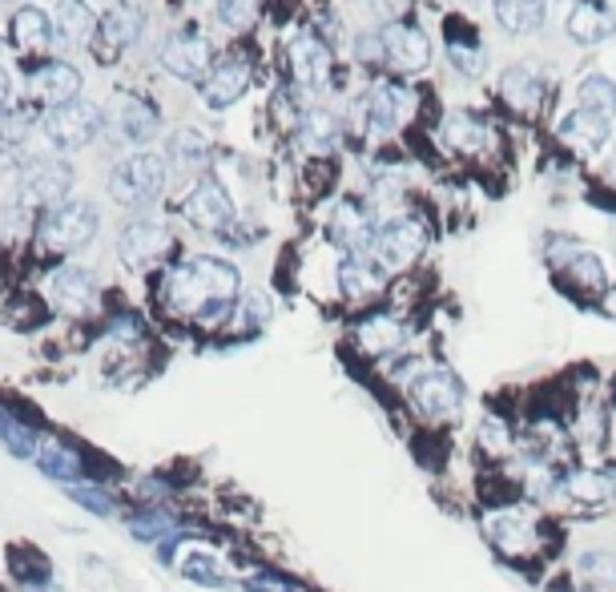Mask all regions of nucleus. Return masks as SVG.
Masks as SVG:
<instances>
[{
	"label": "nucleus",
	"mask_w": 616,
	"mask_h": 592,
	"mask_svg": "<svg viewBox=\"0 0 616 592\" xmlns=\"http://www.w3.org/2000/svg\"><path fill=\"white\" fill-rule=\"evenodd\" d=\"M182 210L197 230H222V226H230V218H234V206H230L226 190L222 185H214V182L194 185V190L185 194Z\"/></svg>",
	"instance_id": "11"
},
{
	"label": "nucleus",
	"mask_w": 616,
	"mask_h": 592,
	"mask_svg": "<svg viewBox=\"0 0 616 592\" xmlns=\"http://www.w3.org/2000/svg\"><path fill=\"white\" fill-rule=\"evenodd\" d=\"M504 97H508V106H516L520 113H532V109L544 101V89H540V77L532 69L516 65L504 73Z\"/></svg>",
	"instance_id": "22"
},
{
	"label": "nucleus",
	"mask_w": 616,
	"mask_h": 592,
	"mask_svg": "<svg viewBox=\"0 0 616 592\" xmlns=\"http://www.w3.org/2000/svg\"><path fill=\"white\" fill-rule=\"evenodd\" d=\"M13 37H16V49H21V53L45 57V53H53L57 28H53V21H49V13H45V9L28 4V9H21V13H16Z\"/></svg>",
	"instance_id": "16"
},
{
	"label": "nucleus",
	"mask_w": 616,
	"mask_h": 592,
	"mask_svg": "<svg viewBox=\"0 0 616 592\" xmlns=\"http://www.w3.org/2000/svg\"><path fill=\"white\" fill-rule=\"evenodd\" d=\"M106 130V113L97 106H85V101H73V106L49 109L45 121H40V137L49 149L57 154H73V149H85V145Z\"/></svg>",
	"instance_id": "3"
},
{
	"label": "nucleus",
	"mask_w": 616,
	"mask_h": 592,
	"mask_svg": "<svg viewBox=\"0 0 616 592\" xmlns=\"http://www.w3.org/2000/svg\"><path fill=\"white\" fill-rule=\"evenodd\" d=\"M427 246V234H423V226L415 218H395L387 222L383 230H375V258H379L387 270H403L420 258V251Z\"/></svg>",
	"instance_id": "5"
},
{
	"label": "nucleus",
	"mask_w": 616,
	"mask_h": 592,
	"mask_svg": "<svg viewBox=\"0 0 616 592\" xmlns=\"http://www.w3.org/2000/svg\"><path fill=\"white\" fill-rule=\"evenodd\" d=\"M572 278L580 287H604V266L596 254H572Z\"/></svg>",
	"instance_id": "35"
},
{
	"label": "nucleus",
	"mask_w": 616,
	"mask_h": 592,
	"mask_svg": "<svg viewBox=\"0 0 616 592\" xmlns=\"http://www.w3.org/2000/svg\"><path fill=\"white\" fill-rule=\"evenodd\" d=\"M93 275L81 270V266H61L53 278H49V299L57 303V311L65 315H85L93 306Z\"/></svg>",
	"instance_id": "13"
},
{
	"label": "nucleus",
	"mask_w": 616,
	"mask_h": 592,
	"mask_svg": "<svg viewBox=\"0 0 616 592\" xmlns=\"http://www.w3.org/2000/svg\"><path fill=\"white\" fill-rule=\"evenodd\" d=\"M0 4H4V0H0Z\"/></svg>",
	"instance_id": "42"
},
{
	"label": "nucleus",
	"mask_w": 616,
	"mask_h": 592,
	"mask_svg": "<svg viewBox=\"0 0 616 592\" xmlns=\"http://www.w3.org/2000/svg\"><path fill=\"white\" fill-rule=\"evenodd\" d=\"M218 16L230 28H246L254 16V0H218Z\"/></svg>",
	"instance_id": "36"
},
{
	"label": "nucleus",
	"mask_w": 616,
	"mask_h": 592,
	"mask_svg": "<svg viewBox=\"0 0 616 592\" xmlns=\"http://www.w3.org/2000/svg\"><path fill=\"white\" fill-rule=\"evenodd\" d=\"M142 33V13L137 9H113L97 21V33H93V53L97 61H118L125 49H130L133 40Z\"/></svg>",
	"instance_id": "8"
},
{
	"label": "nucleus",
	"mask_w": 616,
	"mask_h": 592,
	"mask_svg": "<svg viewBox=\"0 0 616 592\" xmlns=\"http://www.w3.org/2000/svg\"><path fill=\"white\" fill-rule=\"evenodd\" d=\"M444 142L451 145V149L475 154V149L484 145V125H480L475 118H468V113H451L444 125Z\"/></svg>",
	"instance_id": "29"
},
{
	"label": "nucleus",
	"mask_w": 616,
	"mask_h": 592,
	"mask_svg": "<svg viewBox=\"0 0 616 592\" xmlns=\"http://www.w3.org/2000/svg\"><path fill=\"white\" fill-rule=\"evenodd\" d=\"M158 125V113L137 93H118L106 109V133L113 142H145Z\"/></svg>",
	"instance_id": "6"
},
{
	"label": "nucleus",
	"mask_w": 616,
	"mask_h": 592,
	"mask_svg": "<svg viewBox=\"0 0 616 592\" xmlns=\"http://www.w3.org/2000/svg\"><path fill=\"white\" fill-rule=\"evenodd\" d=\"M330 137H335V121H330L327 113H315V118H306V142L327 145Z\"/></svg>",
	"instance_id": "37"
},
{
	"label": "nucleus",
	"mask_w": 616,
	"mask_h": 592,
	"mask_svg": "<svg viewBox=\"0 0 616 592\" xmlns=\"http://www.w3.org/2000/svg\"><path fill=\"white\" fill-rule=\"evenodd\" d=\"M118 251H121V263H125V266H133V270H145V266H154L161 254L170 251V234H166V226H161V222H149V218H142V222L125 226Z\"/></svg>",
	"instance_id": "7"
},
{
	"label": "nucleus",
	"mask_w": 616,
	"mask_h": 592,
	"mask_svg": "<svg viewBox=\"0 0 616 592\" xmlns=\"http://www.w3.org/2000/svg\"><path fill=\"white\" fill-rule=\"evenodd\" d=\"M564 487H568V496H577V500H608L613 496V480L604 472H592V468H580V472H572L568 480H564Z\"/></svg>",
	"instance_id": "30"
},
{
	"label": "nucleus",
	"mask_w": 616,
	"mask_h": 592,
	"mask_svg": "<svg viewBox=\"0 0 616 592\" xmlns=\"http://www.w3.org/2000/svg\"><path fill=\"white\" fill-rule=\"evenodd\" d=\"M0 439H4V444L16 451V456H33V451L40 448V444H33V435H28L21 423L9 420V415H0Z\"/></svg>",
	"instance_id": "34"
},
{
	"label": "nucleus",
	"mask_w": 616,
	"mask_h": 592,
	"mask_svg": "<svg viewBox=\"0 0 616 592\" xmlns=\"http://www.w3.org/2000/svg\"><path fill=\"white\" fill-rule=\"evenodd\" d=\"M492 9L508 33H532L544 21V0H492Z\"/></svg>",
	"instance_id": "24"
},
{
	"label": "nucleus",
	"mask_w": 616,
	"mask_h": 592,
	"mask_svg": "<svg viewBox=\"0 0 616 592\" xmlns=\"http://www.w3.org/2000/svg\"><path fill=\"white\" fill-rule=\"evenodd\" d=\"M246 89H250V65H242V61H222V65L210 73L202 97H206L210 109H226V106H234Z\"/></svg>",
	"instance_id": "18"
},
{
	"label": "nucleus",
	"mask_w": 616,
	"mask_h": 592,
	"mask_svg": "<svg viewBox=\"0 0 616 592\" xmlns=\"http://www.w3.org/2000/svg\"><path fill=\"white\" fill-rule=\"evenodd\" d=\"M395 101H399V97H395L391 85H379V89L371 93V125H375L379 133L391 130L395 118H399V113H395Z\"/></svg>",
	"instance_id": "33"
},
{
	"label": "nucleus",
	"mask_w": 616,
	"mask_h": 592,
	"mask_svg": "<svg viewBox=\"0 0 616 592\" xmlns=\"http://www.w3.org/2000/svg\"><path fill=\"white\" fill-rule=\"evenodd\" d=\"M161 65L170 69L173 77L182 81H202L210 73V45L194 33H178L173 40H166L161 49Z\"/></svg>",
	"instance_id": "9"
},
{
	"label": "nucleus",
	"mask_w": 616,
	"mask_h": 592,
	"mask_svg": "<svg viewBox=\"0 0 616 592\" xmlns=\"http://www.w3.org/2000/svg\"><path fill=\"white\" fill-rule=\"evenodd\" d=\"M339 278L347 299H371V294L383 290V270H375L371 263H347L339 270Z\"/></svg>",
	"instance_id": "27"
},
{
	"label": "nucleus",
	"mask_w": 616,
	"mask_h": 592,
	"mask_svg": "<svg viewBox=\"0 0 616 592\" xmlns=\"http://www.w3.org/2000/svg\"><path fill=\"white\" fill-rule=\"evenodd\" d=\"M69 170L57 166V161H33L25 170V182H21V194L28 202H49V206H61L69 194Z\"/></svg>",
	"instance_id": "15"
},
{
	"label": "nucleus",
	"mask_w": 616,
	"mask_h": 592,
	"mask_svg": "<svg viewBox=\"0 0 616 592\" xmlns=\"http://www.w3.org/2000/svg\"><path fill=\"white\" fill-rule=\"evenodd\" d=\"M411 399L420 403V411L444 420V415H456L459 411V383L447 371H423L420 379L411 383Z\"/></svg>",
	"instance_id": "12"
},
{
	"label": "nucleus",
	"mask_w": 616,
	"mask_h": 592,
	"mask_svg": "<svg viewBox=\"0 0 616 592\" xmlns=\"http://www.w3.org/2000/svg\"><path fill=\"white\" fill-rule=\"evenodd\" d=\"M33 93H37L49 109L73 106L81 93V73L73 65H65V61H49V65L33 77Z\"/></svg>",
	"instance_id": "14"
},
{
	"label": "nucleus",
	"mask_w": 616,
	"mask_h": 592,
	"mask_svg": "<svg viewBox=\"0 0 616 592\" xmlns=\"http://www.w3.org/2000/svg\"><path fill=\"white\" fill-rule=\"evenodd\" d=\"M568 37L580 40V45H596V40H604L608 37V13H604L601 4H592V0L577 4L572 16H568Z\"/></svg>",
	"instance_id": "25"
},
{
	"label": "nucleus",
	"mask_w": 616,
	"mask_h": 592,
	"mask_svg": "<svg viewBox=\"0 0 616 592\" xmlns=\"http://www.w3.org/2000/svg\"><path fill=\"white\" fill-rule=\"evenodd\" d=\"M57 16H61V33H65V40H93V33H97L89 0H61Z\"/></svg>",
	"instance_id": "28"
},
{
	"label": "nucleus",
	"mask_w": 616,
	"mask_h": 592,
	"mask_svg": "<svg viewBox=\"0 0 616 592\" xmlns=\"http://www.w3.org/2000/svg\"><path fill=\"white\" fill-rule=\"evenodd\" d=\"M487 532H492V540H496L499 553L508 556H520L532 548V540H536V532H532V524H528L524 516L516 512H499L487 520Z\"/></svg>",
	"instance_id": "21"
},
{
	"label": "nucleus",
	"mask_w": 616,
	"mask_h": 592,
	"mask_svg": "<svg viewBox=\"0 0 616 592\" xmlns=\"http://www.w3.org/2000/svg\"><path fill=\"white\" fill-rule=\"evenodd\" d=\"M383 57H391V65L403 73H420L432 61V40L411 25H387L383 28Z\"/></svg>",
	"instance_id": "10"
},
{
	"label": "nucleus",
	"mask_w": 616,
	"mask_h": 592,
	"mask_svg": "<svg viewBox=\"0 0 616 592\" xmlns=\"http://www.w3.org/2000/svg\"><path fill=\"white\" fill-rule=\"evenodd\" d=\"M577 101H580V109H589V113H596V118L613 121V113H616V81L604 77V73H592V77L580 81Z\"/></svg>",
	"instance_id": "23"
},
{
	"label": "nucleus",
	"mask_w": 616,
	"mask_h": 592,
	"mask_svg": "<svg viewBox=\"0 0 616 592\" xmlns=\"http://www.w3.org/2000/svg\"><path fill=\"white\" fill-rule=\"evenodd\" d=\"M484 439L492 444V448H504V444H508V435L499 432V423H496V420H487V423H484Z\"/></svg>",
	"instance_id": "39"
},
{
	"label": "nucleus",
	"mask_w": 616,
	"mask_h": 592,
	"mask_svg": "<svg viewBox=\"0 0 616 592\" xmlns=\"http://www.w3.org/2000/svg\"><path fill=\"white\" fill-rule=\"evenodd\" d=\"M456 65L463 69V73H484V57L480 53H468V49H456Z\"/></svg>",
	"instance_id": "38"
},
{
	"label": "nucleus",
	"mask_w": 616,
	"mask_h": 592,
	"mask_svg": "<svg viewBox=\"0 0 616 592\" xmlns=\"http://www.w3.org/2000/svg\"><path fill=\"white\" fill-rule=\"evenodd\" d=\"M170 154H173V166H178L182 173H197V170H206V166H210V142L194 130L178 133L173 145H170Z\"/></svg>",
	"instance_id": "26"
},
{
	"label": "nucleus",
	"mask_w": 616,
	"mask_h": 592,
	"mask_svg": "<svg viewBox=\"0 0 616 592\" xmlns=\"http://www.w3.org/2000/svg\"><path fill=\"white\" fill-rule=\"evenodd\" d=\"M93 234H97V210L85 202H61L40 222V238L49 251H81L93 242Z\"/></svg>",
	"instance_id": "4"
},
{
	"label": "nucleus",
	"mask_w": 616,
	"mask_h": 592,
	"mask_svg": "<svg viewBox=\"0 0 616 592\" xmlns=\"http://www.w3.org/2000/svg\"><path fill=\"white\" fill-rule=\"evenodd\" d=\"M556 133H560L572 149H580V154H596V149L608 142V121L577 106L572 113H564L560 125H556Z\"/></svg>",
	"instance_id": "17"
},
{
	"label": "nucleus",
	"mask_w": 616,
	"mask_h": 592,
	"mask_svg": "<svg viewBox=\"0 0 616 592\" xmlns=\"http://www.w3.org/2000/svg\"><path fill=\"white\" fill-rule=\"evenodd\" d=\"M580 577H589L596 589H616V560L613 556H601V553H589L580 560Z\"/></svg>",
	"instance_id": "32"
},
{
	"label": "nucleus",
	"mask_w": 616,
	"mask_h": 592,
	"mask_svg": "<svg viewBox=\"0 0 616 592\" xmlns=\"http://www.w3.org/2000/svg\"><path fill=\"white\" fill-rule=\"evenodd\" d=\"M161 185H166V161L158 154H130L109 173V194L118 206H130V210L149 206L161 194Z\"/></svg>",
	"instance_id": "2"
},
{
	"label": "nucleus",
	"mask_w": 616,
	"mask_h": 592,
	"mask_svg": "<svg viewBox=\"0 0 616 592\" xmlns=\"http://www.w3.org/2000/svg\"><path fill=\"white\" fill-rule=\"evenodd\" d=\"M9 97H13V89H9V73L0 69V113L9 109Z\"/></svg>",
	"instance_id": "40"
},
{
	"label": "nucleus",
	"mask_w": 616,
	"mask_h": 592,
	"mask_svg": "<svg viewBox=\"0 0 616 592\" xmlns=\"http://www.w3.org/2000/svg\"><path fill=\"white\" fill-rule=\"evenodd\" d=\"M290 69H294V77L306 85V89H315L323 85L330 73V57H327V45L315 37H299L290 45Z\"/></svg>",
	"instance_id": "19"
},
{
	"label": "nucleus",
	"mask_w": 616,
	"mask_h": 592,
	"mask_svg": "<svg viewBox=\"0 0 616 592\" xmlns=\"http://www.w3.org/2000/svg\"><path fill=\"white\" fill-rule=\"evenodd\" d=\"M604 311H608V315L616 318V290H613V294H608V299H604Z\"/></svg>",
	"instance_id": "41"
},
{
	"label": "nucleus",
	"mask_w": 616,
	"mask_h": 592,
	"mask_svg": "<svg viewBox=\"0 0 616 592\" xmlns=\"http://www.w3.org/2000/svg\"><path fill=\"white\" fill-rule=\"evenodd\" d=\"M407 339V330L399 318L391 315H371L363 327H359V347L367 351V355H391V351H399Z\"/></svg>",
	"instance_id": "20"
},
{
	"label": "nucleus",
	"mask_w": 616,
	"mask_h": 592,
	"mask_svg": "<svg viewBox=\"0 0 616 592\" xmlns=\"http://www.w3.org/2000/svg\"><path fill=\"white\" fill-rule=\"evenodd\" d=\"M238 294V270L222 258L197 254L170 275V303L190 318H222Z\"/></svg>",
	"instance_id": "1"
},
{
	"label": "nucleus",
	"mask_w": 616,
	"mask_h": 592,
	"mask_svg": "<svg viewBox=\"0 0 616 592\" xmlns=\"http://www.w3.org/2000/svg\"><path fill=\"white\" fill-rule=\"evenodd\" d=\"M37 456H40V472L45 475H53V480H77L81 475V460L73 456V451H65L61 444H53V439H45L37 448Z\"/></svg>",
	"instance_id": "31"
}]
</instances>
